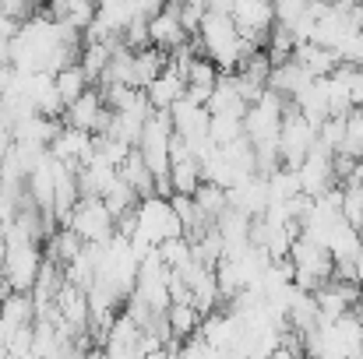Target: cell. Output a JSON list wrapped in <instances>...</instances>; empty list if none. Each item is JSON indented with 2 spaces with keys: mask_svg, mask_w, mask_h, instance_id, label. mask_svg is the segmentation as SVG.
<instances>
[{
  "mask_svg": "<svg viewBox=\"0 0 363 359\" xmlns=\"http://www.w3.org/2000/svg\"><path fill=\"white\" fill-rule=\"evenodd\" d=\"M169 137H173V120H169V110H152L145 123H141V134L134 141L138 155L145 159V166L159 176H166L169 169Z\"/></svg>",
  "mask_w": 363,
  "mask_h": 359,
  "instance_id": "obj_1",
  "label": "cell"
},
{
  "mask_svg": "<svg viewBox=\"0 0 363 359\" xmlns=\"http://www.w3.org/2000/svg\"><path fill=\"white\" fill-rule=\"evenodd\" d=\"M60 226L74 229L85 243H106L113 237V215L103 205V198H78L74 208L60 219Z\"/></svg>",
  "mask_w": 363,
  "mask_h": 359,
  "instance_id": "obj_2",
  "label": "cell"
},
{
  "mask_svg": "<svg viewBox=\"0 0 363 359\" xmlns=\"http://www.w3.org/2000/svg\"><path fill=\"white\" fill-rule=\"evenodd\" d=\"M180 219L169 205V198L162 194H152V198H141L138 201V233L134 237L148 239V243H159L166 237H180Z\"/></svg>",
  "mask_w": 363,
  "mask_h": 359,
  "instance_id": "obj_3",
  "label": "cell"
},
{
  "mask_svg": "<svg viewBox=\"0 0 363 359\" xmlns=\"http://www.w3.org/2000/svg\"><path fill=\"white\" fill-rule=\"evenodd\" d=\"M39 264H43V253H39V243L25 239V243H7V253H4V278L11 289L18 292H32V282L39 275Z\"/></svg>",
  "mask_w": 363,
  "mask_h": 359,
  "instance_id": "obj_4",
  "label": "cell"
},
{
  "mask_svg": "<svg viewBox=\"0 0 363 359\" xmlns=\"http://www.w3.org/2000/svg\"><path fill=\"white\" fill-rule=\"evenodd\" d=\"M230 14H233L237 32L243 39H250L254 46H264L268 28L275 25V4L272 0H233Z\"/></svg>",
  "mask_w": 363,
  "mask_h": 359,
  "instance_id": "obj_5",
  "label": "cell"
},
{
  "mask_svg": "<svg viewBox=\"0 0 363 359\" xmlns=\"http://www.w3.org/2000/svg\"><path fill=\"white\" fill-rule=\"evenodd\" d=\"M110 106H103V96H99V89H85L74 103H67L64 106V113L60 120L67 123V127H78V130H89V134H103L106 130V123H110Z\"/></svg>",
  "mask_w": 363,
  "mask_h": 359,
  "instance_id": "obj_6",
  "label": "cell"
},
{
  "mask_svg": "<svg viewBox=\"0 0 363 359\" xmlns=\"http://www.w3.org/2000/svg\"><path fill=\"white\" fill-rule=\"evenodd\" d=\"M296 176H300V190L311 198H321L325 190L339 187L335 173H332V152H325L321 144H311L307 159L296 166Z\"/></svg>",
  "mask_w": 363,
  "mask_h": 359,
  "instance_id": "obj_7",
  "label": "cell"
},
{
  "mask_svg": "<svg viewBox=\"0 0 363 359\" xmlns=\"http://www.w3.org/2000/svg\"><path fill=\"white\" fill-rule=\"evenodd\" d=\"M46 152L60 162H71V166H85L92 155H96V134L89 130H78V127H67L60 123V130L53 134V141L46 144Z\"/></svg>",
  "mask_w": 363,
  "mask_h": 359,
  "instance_id": "obj_8",
  "label": "cell"
},
{
  "mask_svg": "<svg viewBox=\"0 0 363 359\" xmlns=\"http://www.w3.org/2000/svg\"><path fill=\"white\" fill-rule=\"evenodd\" d=\"M187 35H191V32H187L184 21H180V4H162L159 14L148 18V42H152L155 50H166V53H169V50L180 46Z\"/></svg>",
  "mask_w": 363,
  "mask_h": 359,
  "instance_id": "obj_9",
  "label": "cell"
},
{
  "mask_svg": "<svg viewBox=\"0 0 363 359\" xmlns=\"http://www.w3.org/2000/svg\"><path fill=\"white\" fill-rule=\"evenodd\" d=\"M53 310H57L74 331H89V296H85L82 285H74V282L64 278V285H60L57 296H53Z\"/></svg>",
  "mask_w": 363,
  "mask_h": 359,
  "instance_id": "obj_10",
  "label": "cell"
},
{
  "mask_svg": "<svg viewBox=\"0 0 363 359\" xmlns=\"http://www.w3.org/2000/svg\"><path fill=\"white\" fill-rule=\"evenodd\" d=\"M184 89H187V78H184L173 64H166V67L145 85V96H148L152 110H169V106L184 96Z\"/></svg>",
  "mask_w": 363,
  "mask_h": 359,
  "instance_id": "obj_11",
  "label": "cell"
},
{
  "mask_svg": "<svg viewBox=\"0 0 363 359\" xmlns=\"http://www.w3.org/2000/svg\"><path fill=\"white\" fill-rule=\"evenodd\" d=\"M293 60H296L311 78H325V74L335 71L339 53H335L332 46H321V42H314V39H303V42L293 46Z\"/></svg>",
  "mask_w": 363,
  "mask_h": 359,
  "instance_id": "obj_12",
  "label": "cell"
},
{
  "mask_svg": "<svg viewBox=\"0 0 363 359\" xmlns=\"http://www.w3.org/2000/svg\"><path fill=\"white\" fill-rule=\"evenodd\" d=\"M138 338H141V328L127 314H117V321L110 324V331L103 338V353L106 356H117V359L138 356Z\"/></svg>",
  "mask_w": 363,
  "mask_h": 359,
  "instance_id": "obj_13",
  "label": "cell"
},
{
  "mask_svg": "<svg viewBox=\"0 0 363 359\" xmlns=\"http://www.w3.org/2000/svg\"><path fill=\"white\" fill-rule=\"evenodd\" d=\"M117 176H121L123 183H130V190H134L138 198H152V194H155V173L145 166V159L138 155V148H130L121 162H117Z\"/></svg>",
  "mask_w": 363,
  "mask_h": 359,
  "instance_id": "obj_14",
  "label": "cell"
},
{
  "mask_svg": "<svg viewBox=\"0 0 363 359\" xmlns=\"http://www.w3.org/2000/svg\"><path fill=\"white\" fill-rule=\"evenodd\" d=\"M166 180H169V190L173 194H194L198 190V183L205 180L201 176V159L198 155H177V159H169V169H166Z\"/></svg>",
  "mask_w": 363,
  "mask_h": 359,
  "instance_id": "obj_15",
  "label": "cell"
},
{
  "mask_svg": "<svg viewBox=\"0 0 363 359\" xmlns=\"http://www.w3.org/2000/svg\"><path fill=\"white\" fill-rule=\"evenodd\" d=\"M311 81H314V78H311L293 57L282 60V64H272V74H268V89H275V92H282V96H289V99H296Z\"/></svg>",
  "mask_w": 363,
  "mask_h": 359,
  "instance_id": "obj_16",
  "label": "cell"
},
{
  "mask_svg": "<svg viewBox=\"0 0 363 359\" xmlns=\"http://www.w3.org/2000/svg\"><path fill=\"white\" fill-rule=\"evenodd\" d=\"M166 64H169V53H166V50H155V46L134 50V53H130V85H134V89H145Z\"/></svg>",
  "mask_w": 363,
  "mask_h": 359,
  "instance_id": "obj_17",
  "label": "cell"
},
{
  "mask_svg": "<svg viewBox=\"0 0 363 359\" xmlns=\"http://www.w3.org/2000/svg\"><path fill=\"white\" fill-rule=\"evenodd\" d=\"M96 7H99L96 0H46V14L53 21H64V25L82 28V32L96 18Z\"/></svg>",
  "mask_w": 363,
  "mask_h": 359,
  "instance_id": "obj_18",
  "label": "cell"
},
{
  "mask_svg": "<svg viewBox=\"0 0 363 359\" xmlns=\"http://www.w3.org/2000/svg\"><path fill=\"white\" fill-rule=\"evenodd\" d=\"M82 246H85V239L78 237L74 229L57 226V229L46 237V257H53L57 264H71V261L82 253Z\"/></svg>",
  "mask_w": 363,
  "mask_h": 359,
  "instance_id": "obj_19",
  "label": "cell"
},
{
  "mask_svg": "<svg viewBox=\"0 0 363 359\" xmlns=\"http://www.w3.org/2000/svg\"><path fill=\"white\" fill-rule=\"evenodd\" d=\"M194 198V205L205 212V219L216 226V219L230 208V194H226V187H219V183H212V180H201L198 183V190L191 194Z\"/></svg>",
  "mask_w": 363,
  "mask_h": 359,
  "instance_id": "obj_20",
  "label": "cell"
},
{
  "mask_svg": "<svg viewBox=\"0 0 363 359\" xmlns=\"http://www.w3.org/2000/svg\"><path fill=\"white\" fill-rule=\"evenodd\" d=\"M166 324H169L173 338L184 342L187 335H194L201 328V314L194 310V303H169L166 307Z\"/></svg>",
  "mask_w": 363,
  "mask_h": 359,
  "instance_id": "obj_21",
  "label": "cell"
},
{
  "mask_svg": "<svg viewBox=\"0 0 363 359\" xmlns=\"http://www.w3.org/2000/svg\"><path fill=\"white\" fill-rule=\"evenodd\" d=\"M53 85H57V92H60V99H64V106L67 103H74L92 81H89V74L82 71V64H67V67H60L57 74H53Z\"/></svg>",
  "mask_w": 363,
  "mask_h": 359,
  "instance_id": "obj_22",
  "label": "cell"
},
{
  "mask_svg": "<svg viewBox=\"0 0 363 359\" xmlns=\"http://www.w3.org/2000/svg\"><path fill=\"white\" fill-rule=\"evenodd\" d=\"M339 215L353 226V229H363V183L360 180H350V183H339Z\"/></svg>",
  "mask_w": 363,
  "mask_h": 359,
  "instance_id": "obj_23",
  "label": "cell"
},
{
  "mask_svg": "<svg viewBox=\"0 0 363 359\" xmlns=\"http://www.w3.org/2000/svg\"><path fill=\"white\" fill-rule=\"evenodd\" d=\"M121 39V35H117ZM117 39H110V42H85V50H82V71L89 74V81H99V74H103V67L110 64V53H113V42Z\"/></svg>",
  "mask_w": 363,
  "mask_h": 359,
  "instance_id": "obj_24",
  "label": "cell"
},
{
  "mask_svg": "<svg viewBox=\"0 0 363 359\" xmlns=\"http://www.w3.org/2000/svg\"><path fill=\"white\" fill-rule=\"evenodd\" d=\"M138 201H141V198L130 190V183H123L121 176H117V180L103 190V205L110 208V215H113V219H117V215H123V212H130V208H138Z\"/></svg>",
  "mask_w": 363,
  "mask_h": 359,
  "instance_id": "obj_25",
  "label": "cell"
},
{
  "mask_svg": "<svg viewBox=\"0 0 363 359\" xmlns=\"http://www.w3.org/2000/svg\"><path fill=\"white\" fill-rule=\"evenodd\" d=\"M155 253H159V261L166 264V268H184L187 261H191V239L184 237H166L155 243Z\"/></svg>",
  "mask_w": 363,
  "mask_h": 359,
  "instance_id": "obj_26",
  "label": "cell"
},
{
  "mask_svg": "<svg viewBox=\"0 0 363 359\" xmlns=\"http://www.w3.org/2000/svg\"><path fill=\"white\" fill-rule=\"evenodd\" d=\"M339 152H350V155H363V113L353 106L346 117H342V141H339Z\"/></svg>",
  "mask_w": 363,
  "mask_h": 359,
  "instance_id": "obj_27",
  "label": "cell"
},
{
  "mask_svg": "<svg viewBox=\"0 0 363 359\" xmlns=\"http://www.w3.org/2000/svg\"><path fill=\"white\" fill-rule=\"evenodd\" d=\"M240 134H243L240 113H212V117H208V137H212L216 144H226V141H233V137H240Z\"/></svg>",
  "mask_w": 363,
  "mask_h": 359,
  "instance_id": "obj_28",
  "label": "cell"
},
{
  "mask_svg": "<svg viewBox=\"0 0 363 359\" xmlns=\"http://www.w3.org/2000/svg\"><path fill=\"white\" fill-rule=\"evenodd\" d=\"M332 173H335V183L360 180V159L350 152H332Z\"/></svg>",
  "mask_w": 363,
  "mask_h": 359,
  "instance_id": "obj_29",
  "label": "cell"
},
{
  "mask_svg": "<svg viewBox=\"0 0 363 359\" xmlns=\"http://www.w3.org/2000/svg\"><path fill=\"white\" fill-rule=\"evenodd\" d=\"M127 4V11H130V18H152V14H159V7H162V0H123Z\"/></svg>",
  "mask_w": 363,
  "mask_h": 359,
  "instance_id": "obj_30",
  "label": "cell"
},
{
  "mask_svg": "<svg viewBox=\"0 0 363 359\" xmlns=\"http://www.w3.org/2000/svg\"><path fill=\"white\" fill-rule=\"evenodd\" d=\"M21 25H25V21H18V18H11V14L0 11V39H14V35L21 32Z\"/></svg>",
  "mask_w": 363,
  "mask_h": 359,
  "instance_id": "obj_31",
  "label": "cell"
},
{
  "mask_svg": "<svg viewBox=\"0 0 363 359\" xmlns=\"http://www.w3.org/2000/svg\"><path fill=\"white\" fill-rule=\"evenodd\" d=\"M4 253H7V239H4V233H0V268H4Z\"/></svg>",
  "mask_w": 363,
  "mask_h": 359,
  "instance_id": "obj_32",
  "label": "cell"
},
{
  "mask_svg": "<svg viewBox=\"0 0 363 359\" xmlns=\"http://www.w3.org/2000/svg\"><path fill=\"white\" fill-rule=\"evenodd\" d=\"M162 4H184V0H162Z\"/></svg>",
  "mask_w": 363,
  "mask_h": 359,
  "instance_id": "obj_33",
  "label": "cell"
}]
</instances>
